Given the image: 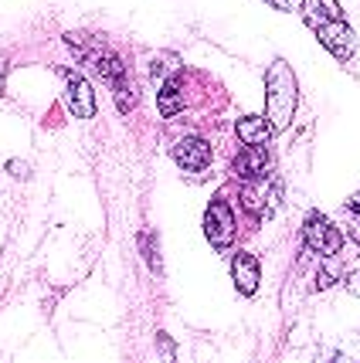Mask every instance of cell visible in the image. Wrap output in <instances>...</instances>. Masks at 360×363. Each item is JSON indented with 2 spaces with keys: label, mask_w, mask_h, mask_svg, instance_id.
Here are the masks:
<instances>
[{
  "label": "cell",
  "mask_w": 360,
  "mask_h": 363,
  "mask_svg": "<svg viewBox=\"0 0 360 363\" xmlns=\"http://www.w3.org/2000/svg\"><path fill=\"white\" fill-rule=\"evenodd\" d=\"M296 102H299L296 75L282 58H276L266 72V119L272 133L289 129L293 116H296Z\"/></svg>",
  "instance_id": "cell-1"
},
{
  "label": "cell",
  "mask_w": 360,
  "mask_h": 363,
  "mask_svg": "<svg viewBox=\"0 0 360 363\" xmlns=\"http://www.w3.org/2000/svg\"><path fill=\"white\" fill-rule=\"evenodd\" d=\"M279 197H282V184L276 177H266V174L255 177V180H245V190H241L245 211L258 214V218H268L276 211V204H279Z\"/></svg>",
  "instance_id": "cell-2"
},
{
  "label": "cell",
  "mask_w": 360,
  "mask_h": 363,
  "mask_svg": "<svg viewBox=\"0 0 360 363\" xmlns=\"http://www.w3.org/2000/svg\"><path fill=\"white\" fill-rule=\"evenodd\" d=\"M204 235L207 241L224 252V248H231V241H235V214H231V207L224 204L221 197H214L211 204H207V214H204Z\"/></svg>",
  "instance_id": "cell-3"
},
{
  "label": "cell",
  "mask_w": 360,
  "mask_h": 363,
  "mask_svg": "<svg viewBox=\"0 0 360 363\" xmlns=\"http://www.w3.org/2000/svg\"><path fill=\"white\" fill-rule=\"evenodd\" d=\"M302 241H306L310 252L327 258V255L340 252L344 235H340V228L329 221V218H323V214H310V221H306V228H302Z\"/></svg>",
  "instance_id": "cell-4"
},
{
  "label": "cell",
  "mask_w": 360,
  "mask_h": 363,
  "mask_svg": "<svg viewBox=\"0 0 360 363\" xmlns=\"http://www.w3.org/2000/svg\"><path fill=\"white\" fill-rule=\"evenodd\" d=\"M313 31H316V38H320V45L327 48L333 58H340V62H350V58H354L357 34L350 31V24H344V17H340V21H327V24H320Z\"/></svg>",
  "instance_id": "cell-5"
},
{
  "label": "cell",
  "mask_w": 360,
  "mask_h": 363,
  "mask_svg": "<svg viewBox=\"0 0 360 363\" xmlns=\"http://www.w3.org/2000/svg\"><path fill=\"white\" fill-rule=\"evenodd\" d=\"M173 160H177L180 170L201 174L204 167L211 163V146H207V140H201V136H184V140L173 146Z\"/></svg>",
  "instance_id": "cell-6"
},
{
  "label": "cell",
  "mask_w": 360,
  "mask_h": 363,
  "mask_svg": "<svg viewBox=\"0 0 360 363\" xmlns=\"http://www.w3.org/2000/svg\"><path fill=\"white\" fill-rule=\"evenodd\" d=\"M231 279H235V289L241 296H255V289H258V279H262V269H258V258L249 252L235 255V262H231Z\"/></svg>",
  "instance_id": "cell-7"
},
{
  "label": "cell",
  "mask_w": 360,
  "mask_h": 363,
  "mask_svg": "<svg viewBox=\"0 0 360 363\" xmlns=\"http://www.w3.org/2000/svg\"><path fill=\"white\" fill-rule=\"evenodd\" d=\"M68 79V106H72V112L79 116V119H92L95 116V92L92 85L85 79H79V75H65Z\"/></svg>",
  "instance_id": "cell-8"
},
{
  "label": "cell",
  "mask_w": 360,
  "mask_h": 363,
  "mask_svg": "<svg viewBox=\"0 0 360 363\" xmlns=\"http://www.w3.org/2000/svg\"><path fill=\"white\" fill-rule=\"evenodd\" d=\"M266 170H268L266 146H245L235 157V177H241V180H255V177H262Z\"/></svg>",
  "instance_id": "cell-9"
},
{
  "label": "cell",
  "mask_w": 360,
  "mask_h": 363,
  "mask_svg": "<svg viewBox=\"0 0 360 363\" xmlns=\"http://www.w3.org/2000/svg\"><path fill=\"white\" fill-rule=\"evenodd\" d=\"M238 140L245 146H266L272 140V126L266 116H241L238 119Z\"/></svg>",
  "instance_id": "cell-10"
},
{
  "label": "cell",
  "mask_w": 360,
  "mask_h": 363,
  "mask_svg": "<svg viewBox=\"0 0 360 363\" xmlns=\"http://www.w3.org/2000/svg\"><path fill=\"white\" fill-rule=\"evenodd\" d=\"M340 4L337 0H302V21L310 28H320L327 21H340Z\"/></svg>",
  "instance_id": "cell-11"
},
{
  "label": "cell",
  "mask_w": 360,
  "mask_h": 363,
  "mask_svg": "<svg viewBox=\"0 0 360 363\" xmlns=\"http://www.w3.org/2000/svg\"><path fill=\"white\" fill-rule=\"evenodd\" d=\"M180 82H184V75L177 72L170 82H163L160 85V99H157V106H160V116H177V112L184 109V95H180Z\"/></svg>",
  "instance_id": "cell-12"
},
{
  "label": "cell",
  "mask_w": 360,
  "mask_h": 363,
  "mask_svg": "<svg viewBox=\"0 0 360 363\" xmlns=\"http://www.w3.org/2000/svg\"><path fill=\"white\" fill-rule=\"evenodd\" d=\"M347 275H350V262L340 252H333V255H327V265H323L320 279H316V289H329V285H337V282H347Z\"/></svg>",
  "instance_id": "cell-13"
},
{
  "label": "cell",
  "mask_w": 360,
  "mask_h": 363,
  "mask_svg": "<svg viewBox=\"0 0 360 363\" xmlns=\"http://www.w3.org/2000/svg\"><path fill=\"white\" fill-rule=\"evenodd\" d=\"M140 248H143V258H146V265L153 272H160V255H157V238L150 235V231H143L140 235Z\"/></svg>",
  "instance_id": "cell-14"
},
{
  "label": "cell",
  "mask_w": 360,
  "mask_h": 363,
  "mask_svg": "<svg viewBox=\"0 0 360 363\" xmlns=\"http://www.w3.org/2000/svg\"><path fill=\"white\" fill-rule=\"evenodd\" d=\"M157 347H160V353H163L167 360H173V353H177V350H173V343H170V336H167V333H160L157 336Z\"/></svg>",
  "instance_id": "cell-15"
},
{
  "label": "cell",
  "mask_w": 360,
  "mask_h": 363,
  "mask_svg": "<svg viewBox=\"0 0 360 363\" xmlns=\"http://www.w3.org/2000/svg\"><path fill=\"white\" fill-rule=\"evenodd\" d=\"M347 292L360 299V272H357V275H347Z\"/></svg>",
  "instance_id": "cell-16"
},
{
  "label": "cell",
  "mask_w": 360,
  "mask_h": 363,
  "mask_svg": "<svg viewBox=\"0 0 360 363\" xmlns=\"http://www.w3.org/2000/svg\"><path fill=\"white\" fill-rule=\"evenodd\" d=\"M347 211H350V214H357V218H360V194H354V197L347 201Z\"/></svg>",
  "instance_id": "cell-17"
},
{
  "label": "cell",
  "mask_w": 360,
  "mask_h": 363,
  "mask_svg": "<svg viewBox=\"0 0 360 363\" xmlns=\"http://www.w3.org/2000/svg\"><path fill=\"white\" fill-rule=\"evenodd\" d=\"M272 7H282V11H293V0H266Z\"/></svg>",
  "instance_id": "cell-18"
},
{
  "label": "cell",
  "mask_w": 360,
  "mask_h": 363,
  "mask_svg": "<svg viewBox=\"0 0 360 363\" xmlns=\"http://www.w3.org/2000/svg\"><path fill=\"white\" fill-rule=\"evenodd\" d=\"M4 79H7V62H0V95H4Z\"/></svg>",
  "instance_id": "cell-19"
},
{
  "label": "cell",
  "mask_w": 360,
  "mask_h": 363,
  "mask_svg": "<svg viewBox=\"0 0 360 363\" xmlns=\"http://www.w3.org/2000/svg\"><path fill=\"white\" fill-rule=\"evenodd\" d=\"M354 241H357V248H360V224L354 228Z\"/></svg>",
  "instance_id": "cell-20"
}]
</instances>
